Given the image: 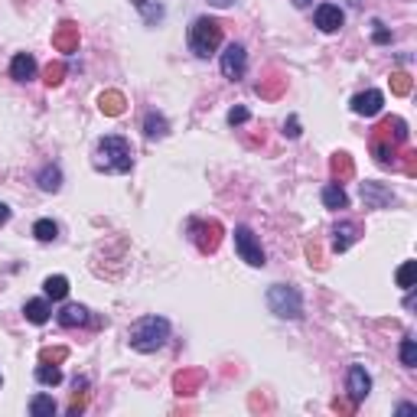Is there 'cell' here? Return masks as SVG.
<instances>
[{
  "label": "cell",
  "mask_w": 417,
  "mask_h": 417,
  "mask_svg": "<svg viewBox=\"0 0 417 417\" xmlns=\"http://www.w3.org/2000/svg\"><path fill=\"white\" fill-rule=\"evenodd\" d=\"M167 339H170V323L163 317H144L127 330V343L137 352H157V349H163Z\"/></svg>",
  "instance_id": "1"
},
{
  "label": "cell",
  "mask_w": 417,
  "mask_h": 417,
  "mask_svg": "<svg viewBox=\"0 0 417 417\" xmlns=\"http://www.w3.org/2000/svg\"><path fill=\"white\" fill-rule=\"evenodd\" d=\"M131 144L124 140V137H101L98 147H95V167L105 173H127L131 170Z\"/></svg>",
  "instance_id": "2"
},
{
  "label": "cell",
  "mask_w": 417,
  "mask_h": 417,
  "mask_svg": "<svg viewBox=\"0 0 417 417\" xmlns=\"http://www.w3.org/2000/svg\"><path fill=\"white\" fill-rule=\"evenodd\" d=\"M219 46H222V26L215 20H208V17L193 20V26H189V50L196 52L199 59H208V56H215Z\"/></svg>",
  "instance_id": "3"
},
{
  "label": "cell",
  "mask_w": 417,
  "mask_h": 417,
  "mask_svg": "<svg viewBox=\"0 0 417 417\" xmlns=\"http://www.w3.org/2000/svg\"><path fill=\"white\" fill-rule=\"evenodd\" d=\"M268 307L274 317L281 319H300L303 317V300H300V290L297 287H287V284H274L268 290Z\"/></svg>",
  "instance_id": "4"
},
{
  "label": "cell",
  "mask_w": 417,
  "mask_h": 417,
  "mask_svg": "<svg viewBox=\"0 0 417 417\" xmlns=\"http://www.w3.org/2000/svg\"><path fill=\"white\" fill-rule=\"evenodd\" d=\"M235 251H238V258L245 261V264H251V268H264V264H268L258 235L251 232L248 225H238V228H235Z\"/></svg>",
  "instance_id": "5"
},
{
  "label": "cell",
  "mask_w": 417,
  "mask_h": 417,
  "mask_svg": "<svg viewBox=\"0 0 417 417\" xmlns=\"http://www.w3.org/2000/svg\"><path fill=\"white\" fill-rule=\"evenodd\" d=\"M245 65H248V52L242 43H232V46H225V52H222V75L225 78H242L245 75Z\"/></svg>",
  "instance_id": "6"
},
{
  "label": "cell",
  "mask_w": 417,
  "mask_h": 417,
  "mask_svg": "<svg viewBox=\"0 0 417 417\" xmlns=\"http://www.w3.org/2000/svg\"><path fill=\"white\" fill-rule=\"evenodd\" d=\"M193 238H196L199 251H215L222 242V225L219 222H193Z\"/></svg>",
  "instance_id": "7"
},
{
  "label": "cell",
  "mask_w": 417,
  "mask_h": 417,
  "mask_svg": "<svg viewBox=\"0 0 417 417\" xmlns=\"http://www.w3.org/2000/svg\"><path fill=\"white\" fill-rule=\"evenodd\" d=\"M345 388H349V398H352V405L359 401H365L368 392H372V378H368V372L362 365H352L349 368V378H345Z\"/></svg>",
  "instance_id": "8"
},
{
  "label": "cell",
  "mask_w": 417,
  "mask_h": 417,
  "mask_svg": "<svg viewBox=\"0 0 417 417\" xmlns=\"http://www.w3.org/2000/svg\"><path fill=\"white\" fill-rule=\"evenodd\" d=\"M381 105H385V95H381L378 88H368V92L352 98V111H356L359 118H375L381 111Z\"/></svg>",
  "instance_id": "9"
},
{
  "label": "cell",
  "mask_w": 417,
  "mask_h": 417,
  "mask_svg": "<svg viewBox=\"0 0 417 417\" xmlns=\"http://www.w3.org/2000/svg\"><path fill=\"white\" fill-rule=\"evenodd\" d=\"M313 20H317V26L323 30V33H336V30L343 26L345 17H343V10H339L336 3H319V7H317V17H313Z\"/></svg>",
  "instance_id": "10"
},
{
  "label": "cell",
  "mask_w": 417,
  "mask_h": 417,
  "mask_svg": "<svg viewBox=\"0 0 417 417\" xmlns=\"http://www.w3.org/2000/svg\"><path fill=\"white\" fill-rule=\"evenodd\" d=\"M372 153H375V160L378 163H394V153H398V144H394L392 137L385 134L381 127H375V137H372Z\"/></svg>",
  "instance_id": "11"
},
{
  "label": "cell",
  "mask_w": 417,
  "mask_h": 417,
  "mask_svg": "<svg viewBox=\"0 0 417 417\" xmlns=\"http://www.w3.org/2000/svg\"><path fill=\"white\" fill-rule=\"evenodd\" d=\"M36 75V59L30 56V52H17L10 62V78H17V82H30Z\"/></svg>",
  "instance_id": "12"
},
{
  "label": "cell",
  "mask_w": 417,
  "mask_h": 417,
  "mask_svg": "<svg viewBox=\"0 0 417 417\" xmlns=\"http://www.w3.org/2000/svg\"><path fill=\"white\" fill-rule=\"evenodd\" d=\"M52 46L59 52H75L78 50V26L75 23H59L56 36H52Z\"/></svg>",
  "instance_id": "13"
},
{
  "label": "cell",
  "mask_w": 417,
  "mask_h": 417,
  "mask_svg": "<svg viewBox=\"0 0 417 417\" xmlns=\"http://www.w3.org/2000/svg\"><path fill=\"white\" fill-rule=\"evenodd\" d=\"M56 319H59L62 326H69V330H72V326H85V323H88V310L82 307V303H65V307L56 313Z\"/></svg>",
  "instance_id": "14"
},
{
  "label": "cell",
  "mask_w": 417,
  "mask_h": 417,
  "mask_svg": "<svg viewBox=\"0 0 417 417\" xmlns=\"http://www.w3.org/2000/svg\"><path fill=\"white\" fill-rule=\"evenodd\" d=\"M356 232H359L356 222H339V225L332 228V235H336V238H332V248H336V251H345V248L356 242Z\"/></svg>",
  "instance_id": "15"
},
{
  "label": "cell",
  "mask_w": 417,
  "mask_h": 417,
  "mask_svg": "<svg viewBox=\"0 0 417 417\" xmlns=\"http://www.w3.org/2000/svg\"><path fill=\"white\" fill-rule=\"evenodd\" d=\"M50 303H46V300H30V303H26L23 307V317L30 319V323H33V326H43V323H50Z\"/></svg>",
  "instance_id": "16"
},
{
  "label": "cell",
  "mask_w": 417,
  "mask_h": 417,
  "mask_svg": "<svg viewBox=\"0 0 417 417\" xmlns=\"http://www.w3.org/2000/svg\"><path fill=\"white\" fill-rule=\"evenodd\" d=\"M323 206H326V208H336V212L349 206V196H345L343 186H336V183L323 186Z\"/></svg>",
  "instance_id": "17"
},
{
  "label": "cell",
  "mask_w": 417,
  "mask_h": 417,
  "mask_svg": "<svg viewBox=\"0 0 417 417\" xmlns=\"http://www.w3.org/2000/svg\"><path fill=\"white\" fill-rule=\"evenodd\" d=\"M362 199H365V206L381 208L388 199H392V193H388V189H381L378 183H362Z\"/></svg>",
  "instance_id": "18"
},
{
  "label": "cell",
  "mask_w": 417,
  "mask_h": 417,
  "mask_svg": "<svg viewBox=\"0 0 417 417\" xmlns=\"http://www.w3.org/2000/svg\"><path fill=\"white\" fill-rule=\"evenodd\" d=\"M98 108L105 111L108 118H118V114L124 111V95L121 92H105V95L98 98Z\"/></svg>",
  "instance_id": "19"
},
{
  "label": "cell",
  "mask_w": 417,
  "mask_h": 417,
  "mask_svg": "<svg viewBox=\"0 0 417 417\" xmlns=\"http://www.w3.org/2000/svg\"><path fill=\"white\" fill-rule=\"evenodd\" d=\"M378 127H381V131H385L388 137H392L394 144H405V140H407V124L401 121V118H385Z\"/></svg>",
  "instance_id": "20"
},
{
  "label": "cell",
  "mask_w": 417,
  "mask_h": 417,
  "mask_svg": "<svg viewBox=\"0 0 417 417\" xmlns=\"http://www.w3.org/2000/svg\"><path fill=\"white\" fill-rule=\"evenodd\" d=\"M134 7L140 10V17H144L147 23H160V20H163V3H160V0H134Z\"/></svg>",
  "instance_id": "21"
},
{
  "label": "cell",
  "mask_w": 417,
  "mask_h": 417,
  "mask_svg": "<svg viewBox=\"0 0 417 417\" xmlns=\"http://www.w3.org/2000/svg\"><path fill=\"white\" fill-rule=\"evenodd\" d=\"M36 381L39 385H46V388H56V385L62 381V368L56 365V362H52V365L50 362H43V365L36 368Z\"/></svg>",
  "instance_id": "22"
},
{
  "label": "cell",
  "mask_w": 417,
  "mask_h": 417,
  "mask_svg": "<svg viewBox=\"0 0 417 417\" xmlns=\"http://www.w3.org/2000/svg\"><path fill=\"white\" fill-rule=\"evenodd\" d=\"M43 290H46V297H50V300H65V294H69V281H65L62 274H56V277H46Z\"/></svg>",
  "instance_id": "23"
},
{
  "label": "cell",
  "mask_w": 417,
  "mask_h": 417,
  "mask_svg": "<svg viewBox=\"0 0 417 417\" xmlns=\"http://www.w3.org/2000/svg\"><path fill=\"white\" fill-rule=\"evenodd\" d=\"M30 414L33 417H52L56 414V401H52L50 394H36V398L30 401Z\"/></svg>",
  "instance_id": "24"
},
{
  "label": "cell",
  "mask_w": 417,
  "mask_h": 417,
  "mask_svg": "<svg viewBox=\"0 0 417 417\" xmlns=\"http://www.w3.org/2000/svg\"><path fill=\"white\" fill-rule=\"evenodd\" d=\"M144 131H147V137L153 140V137H163L167 131H170V124H167V118L163 114H147V121H144Z\"/></svg>",
  "instance_id": "25"
},
{
  "label": "cell",
  "mask_w": 417,
  "mask_h": 417,
  "mask_svg": "<svg viewBox=\"0 0 417 417\" xmlns=\"http://www.w3.org/2000/svg\"><path fill=\"white\" fill-rule=\"evenodd\" d=\"M330 170H332V176H339V180H345V176H352V157L349 153H336L332 157V163H330Z\"/></svg>",
  "instance_id": "26"
},
{
  "label": "cell",
  "mask_w": 417,
  "mask_h": 417,
  "mask_svg": "<svg viewBox=\"0 0 417 417\" xmlns=\"http://www.w3.org/2000/svg\"><path fill=\"white\" fill-rule=\"evenodd\" d=\"M39 186L46 189V193H56L62 186V173H59V167H46V170L39 173Z\"/></svg>",
  "instance_id": "27"
},
{
  "label": "cell",
  "mask_w": 417,
  "mask_h": 417,
  "mask_svg": "<svg viewBox=\"0 0 417 417\" xmlns=\"http://www.w3.org/2000/svg\"><path fill=\"white\" fill-rule=\"evenodd\" d=\"M33 235H36L39 242H56V235H59V225L52 219H39L36 225H33Z\"/></svg>",
  "instance_id": "28"
},
{
  "label": "cell",
  "mask_w": 417,
  "mask_h": 417,
  "mask_svg": "<svg viewBox=\"0 0 417 417\" xmlns=\"http://www.w3.org/2000/svg\"><path fill=\"white\" fill-rule=\"evenodd\" d=\"M414 277H417V261H405V264L398 268V287L411 290V287H414Z\"/></svg>",
  "instance_id": "29"
},
{
  "label": "cell",
  "mask_w": 417,
  "mask_h": 417,
  "mask_svg": "<svg viewBox=\"0 0 417 417\" xmlns=\"http://www.w3.org/2000/svg\"><path fill=\"white\" fill-rule=\"evenodd\" d=\"M401 365H407V368L417 365V343L414 339H405V343H401Z\"/></svg>",
  "instance_id": "30"
},
{
  "label": "cell",
  "mask_w": 417,
  "mask_h": 417,
  "mask_svg": "<svg viewBox=\"0 0 417 417\" xmlns=\"http://www.w3.org/2000/svg\"><path fill=\"white\" fill-rule=\"evenodd\" d=\"M202 378V375H199V372H193V375H180V378H176V392L180 394H193V388H196V381Z\"/></svg>",
  "instance_id": "31"
},
{
  "label": "cell",
  "mask_w": 417,
  "mask_h": 417,
  "mask_svg": "<svg viewBox=\"0 0 417 417\" xmlns=\"http://www.w3.org/2000/svg\"><path fill=\"white\" fill-rule=\"evenodd\" d=\"M62 75H65V65H62V62L50 65V69H46V85H59V82H62Z\"/></svg>",
  "instance_id": "32"
},
{
  "label": "cell",
  "mask_w": 417,
  "mask_h": 417,
  "mask_svg": "<svg viewBox=\"0 0 417 417\" xmlns=\"http://www.w3.org/2000/svg\"><path fill=\"white\" fill-rule=\"evenodd\" d=\"M392 88L394 92H398V95H407V92H411V78H407V75H392Z\"/></svg>",
  "instance_id": "33"
},
{
  "label": "cell",
  "mask_w": 417,
  "mask_h": 417,
  "mask_svg": "<svg viewBox=\"0 0 417 417\" xmlns=\"http://www.w3.org/2000/svg\"><path fill=\"white\" fill-rule=\"evenodd\" d=\"M248 121V108H232L228 111V124L232 127H238V124H245Z\"/></svg>",
  "instance_id": "34"
},
{
  "label": "cell",
  "mask_w": 417,
  "mask_h": 417,
  "mask_svg": "<svg viewBox=\"0 0 417 417\" xmlns=\"http://www.w3.org/2000/svg\"><path fill=\"white\" fill-rule=\"evenodd\" d=\"M65 359V349H46L43 352V362H62Z\"/></svg>",
  "instance_id": "35"
},
{
  "label": "cell",
  "mask_w": 417,
  "mask_h": 417,
  "mask_svg": "<svg viewBox=\"0 0 417 417\" xmlns=\"http://www.w3.org/2000/svg\"><path fill=\"white\" fill-rule=\"evenodd\" d=\"M284 134H287V137H300V121H297V118H290V121L284 124Z\"/></svg>",
  "instance_id": "36"
},
{
  "label": "cell",
  "mask_w": 417,
  "mask_h": 417,
  "mask_svg": "<svg viewBox=\"0 0 417 417\" xmlns=\"http://www.w3.org/2000/svg\"><path fill=\"white\" fill-rule=\"evenodd\" d=\"M208 3H212V7H219V10H225V7H232L235 0H208Z\"/></svg>",
  "instance_id": "37"
},
{
  "label": "cell",
  "mask_w": 417,
  "mask_h": 417,
  "mask_svg": "<svg viewBox=\"0 0 417 417\" xmlns=\"http://www.w3.org/2000/svg\"><path fill=\"white\" fill-rule=\"evenodd\" d=\"M414 411H417V407H414V405H401V407H398V414H401V417H407V414H414Z\"/></svg>",
  "instance_id": "38"
},
{
  "label": "cell",
  "mask_w": 417,
  "mask_h": 417,
  "mask_svg": "<svg viewBox=\"0 0 417 417\" xmlns=\"http://www.w3.org/2000/svg\"><path fill=\"white\" fill-rule=\"evenodd\" d=\"M388 39H392V36H388L385 30H375V43H388Z\"/></svg>",
  "instance_id": "39"
},
{
  "label": "cell",
  "mask_w": 417,
  "mask_h": 417,
  "mask_svg": "<svg viewBox=\"0 0 417 417\" xmlns=\"http://www.w3.org/2000/svg\"><path fill=\"white\" fill-rule=\"evenodd\" d=\"M7 219H10V208H7V206H3V202H0V225H3V222H7Z\"/></svg>",
  "instance_id": "40"
},
{
  "label": "cell",
  "mask_w": 417,
  "mask_h": 417,
  "mask_svg": "<svg viewBox=\"0 0 417 417\" xmlns=\"http://www.w3.org/2000/svg\"><path fill=\"white\" fill-rule=\"evenodd\" d=\"M294 3H297V7H307V3H310V0H294Z\"/></svg>",
  "instance_id": "41"
},
{
  "label": "cell",
  "mask_w": 417,
  "mask_h": 417,
  "mask_svg": "<svg viewBox=\"0 0 417 417\" xmlns=\"http://www.w3.org/2000/svg\"><path fill=\"white\" fill-rule=\"evenodd\" d=\"M0 385H3V378H0Z\"/></svg>",
  "instance_id": "42"
}]
</instances>
